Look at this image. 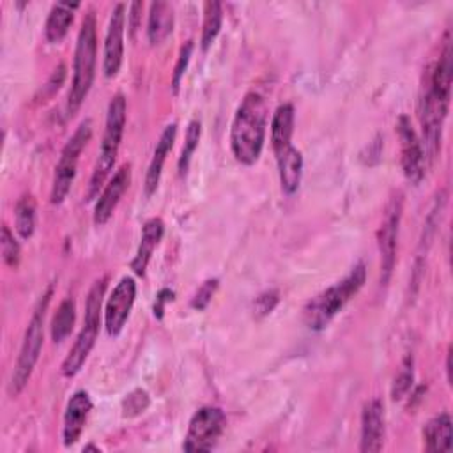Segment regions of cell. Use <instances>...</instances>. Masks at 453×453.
<instances>
[{
    "label": "cell",
    "instance_id": "cell-32",
    "mask_svg": "<svg viewBox=\"0 0 453 453\" xmlns=\"http://www.w3.org/2000/svg\"><path fill=\"white\" fill-rule=\"evenodd\" d=\"M278 301H280V292H278V290L271 288V290L262 292V294L255 299V315H257V317H265V315H269V313L276 308Z\"/></svg>",
    "mask_w": 453,
    "mask_h": 453
},
{
    "label": "cell",
    "instance_id": "cell-20",
    "mask_svg": "<svg viewBox=\"0 0 453 453\" xmlns=\"http://www.w3.org/2000/svg\"><path fill=\"white\" fill-rule=\"evenodd\" d=\"M173 27V9L168 2H152L149 21H147V37L150 44H161L172 32Z\"/></svg>",
    "mask_w": 453,
    "mask_h": 453
},
{
    "label": "cell",
    "instance_id": "cell-9",
    "mask_svg": "<svg viewBox=\"0 0 453 453\" xmlns=\"http://www.w3.org/2000/svg\"><path fill=\"white\" fill-rule=\"evenodd\" d=\"M402 207L403 200L402 195L396 193L391 196L380 228H379V251H380V280L382 283H388L395 260H396V237H398V226L402 219Z\"/></svg>",
    "mask_w": 453,
    "mask_h": 453
},
{
    "label": "cell",
    "instance_id": "cell-3",
    "mask_svg": "<svg viewBox=\"0 0 453 453\" xmlns=\"http://www.w3.org/2000/svg\"><path fill=\"white\" fill-rule=\"evenodd\" d=\"M96 57H97V32H96V16L87 12L81 21V28L76 39L74 62H73V81L67 97V111L74 115L81 103L85 101L96 74Z\"/></svg>",
    "mask_w": 453,
    "mask_h": 453
},
{
    "label": "cell",
    "instance_id": "cell-29",
    "mask_svg": "<svg viewBox=\"0 0 453 453\" xmlns=\"http://www.w3.org/2000/svg\"><path fill=\"white\" fill-rule=\"evenodd\" d=\"M149 407V395L145 389H134L131 391L124 402H122V414L126 418H133L138 416L140 412H143Z\"/></svg>",
    "mask_w": 453,
    "mask_h": 453
},
{
    "label": "cell",
    "instance_id": "cell-2",
    "mask_svg": "<svg viewBox=\"0 0 453 453\" xmlns=\"http://www.w3.org/2000/svg\"><path fill=\"white\" fill-rule=\"evenodd\" d=\"M366 280L365 264H356L352 271L340 280L338 283L331 285L319 296H315L303 310L304 324L311 331H322L329 326V322L336 317V313L359 292Z\"/></svg>",
    "mask_w": 453,
    "mask_h": 453
},
{
    "label": "cell",
    "instance_id": "cell-14",
    "mask_svg": "<svg viewBox=\"0 0 453 453\" xmlns=\"http://www.w3.org/2000/svg\"><path fill=\"white\" fill-rule=\"evenodd\" d=\"M384 442V405L379 398L365 403L361 412V446L363 453L380 451Z\"/></svg>",
    "mask_w": 453,
    "mask_h": 453
},
{
    "label": "cell",
    "instance_id": "cell-19",
    "mask_svg": "<svg viewBox=\"0 0 453 453\" xmlns=\"http://www.w3.org/2000/svg\"><path fill=\"white\" fill-rule=\"evenodd\" d=\"M425 449L432 453L449 451L451 449V418L448 412H442L432 418L423 428Z\"/></svg>",
    "mask_w": 453,
    "mask_h": 453
},
{
    "label": "cell",
    "instance_id": "cell-12",
    "mask_svg": "<svg viewBox=\"0 0 453 453\" xmlns=\"http://www.w3.org/2000/svg\"><path fill=\"white\" fill-rule=\"evenodd\" d=\"M126 5L117 4L111 11L106 37H104V53H103V71L106 78L117 76L122 65L124 57V19Z\"/></svg>",
    "mask_w": 453,
    "mask_h": 453
},
{
    "label": "cell",
    "instance_id": "cell-11",
    "mask_svg": "<svg viewBox=\"0 0 453 453\" xmlns=\"http://www.w3.org/2000/svg\"><path fill=\"white\" fill-rule=\"evenodd\" d=\"M134 297H136L134 278L124 276L111 290L104 306V327L110 336H117L124 329L127 317L131 313V308L134 304Z\"/></svg>",
    "mask_w": 453,
    "mask_h": 453
},
{
    "label": "cell",
    "instance_id": "cell-34",
    "mask_svg": "<svg viewBox=\"0 0 453 453\" xmlns=\"http://www.w3.org/2000/svg\"><path fill=\"white\" fill-rule=\"evenodd\" d=\"M172 299H173V290H170V288L159 290V294H157V297H156V303H154V315H156L157 319L163 317L165 304H166L168 301H172Z\"/></svg>",
    "mask_w": 453,
    "mask_h": 453
},
{
    "label": "cell",
    "instance_id": "cell-23",
    "mask_svg": "<svg viewBox=\"0 0 453 453\" xmlns=\"http://www.w3.org/2000/svg\"><path fill=\"white\" fill-rule=\"evenodd\" d=\"M74 319H76V304L71 297H67L58 304L57 313L53 315V320H51V338L55 343L64 342L71 334Z\"/></svg>",
    "mask_w": 453,
    "mask_h": 453
},
{
    "label": "cell",
    "instance_id": "cell-8",
    "mask_svg": "<svg viewBox=\"0 0 453 453\" xmlns=\"http://www.w3.org/2000/svg\"><path fill=\"white\" fill-rule=\"evenodd\" d=\"M226 425L225 412L219 407L198 409L188 426L182 448L186 451H209L219 441Z\"/></svg>",
    "mask_w": 453,
    "mask_h": 453
},
{
    "label": "cell",
    "instance_id": "cell-24",
    "mask_svg": "<svg viewBox=\"0 0 453 453\" xmlns=\"http://www.w3.org/2000/svg\"><path fill=\"white\" fill-rule=\"evenodd\" d=\"M223 21V7L219 2H205L203 4V23H202V50H209V46L214 42V39L219 34Z\"/></svg>",
    "mask_w": 453,
    "mask_h": 453
},
{
    "label": "cell",
    "instance_id": "cell-26",
    "mask_svg": "<svg viewBox=\"0 0 453 453\" xmlns=\"http://www.w3.org/2000/svg\"><path fill=\"white\" fill-rule=\"evenodd\" d=\"M200 134H202V126H200V122H198V120H191V122L188 124V129H186V142H184L182 152H180V156H179V173H180V175H184V173L188 172L191 156H193V152H195L196 147H198Z\"/></svg>",
    "mask_w": 453,
    "mask_h": 453
},
{
    "label": "cell",
    "instance_id": "cell-31",
    "mask_svg": "<svg viewBox=\"0 0 453 453\" xmlns=\"http://www.w3.org/2000/svg\"><path fill=\"white\" fill-rule=\"evenodd\" d=\"M218 283H219L218 278H211V280L203 281V283L198 287V290L195 292L193 299H191V308H195V310H198V311L205 310V308L209 306V303H211V299H212L216 288H218Z\"/></svg>",
    "mask_w": 453,
    "mask_h": 453
},
{
    "label": "cell",
    "instance_id": "cell-7",
    "mask_svg": "<svg viewBox=\"0 0 453 453\" xmlns=\"http://www.w3.org/2000/svg\"><path fill=\"white\" fill-rule=\"evenodd\" d=\"M92 136V120L85 119L74 131V134L65 142L58 163L55 166V175H53V186H51V203L58 205L65 200L74 175H76V168H78V161H80V154L85 149V145L88 143Z\"/></svg>",
    "mask_w": 453,
    "mask_h": 453
},
{
    "label": "cell",
    "instance_id": "cell-22",
    "mask_svg": "<svg viewBox=\"0 0 453 453\" xmlns=\"http://www.w3.org/2000/svg\"><path fill=\"white\" fill-rule=\"evenodd\" d=\"M80 4H67V2H58L51 7L46 25H44V37L48 42H60L71 23H73V11L78 9Z\"/></svg>",
    "mask_w": 453,
    "mask_h": 453
},
{
    "label": "cell",
    "instance_id": "cell-13",
    "mask_svg": "<svg viewBox=\"0 0 453 453\" xmlns=\"http://www.w3.org/2000/svg\"><path fill=\"white\" fill-rule=\"evenodd\" d=\"M129 182H131V166L122 165L113 173V177L108 180V184L104 186L103 193L99 195V198L96 202V209H94V223L96 225L101 226L111 218V214H113L115 207L119 205L122 195L126 193Z\"/></svg>",
    "mask_w": 453,
    "mask_h": 453
},
{
    "label": "cell",
    "instance_id": "cell-5",
    "mask_svg": "<svg viewBox=\"0 0 453 453\" xmlns=\"http://www.w3.org/2000/svg\"><path fill=\"white\" fill-rule=\"evenodd\" d=\"M50 299H51V288H48L34 313H32V319L27 326V331H25V336H23V343H21V349H19V356H18V361H16V366H14V372L11 375V382H9V395L11 396H18L23 388L27 386L32 372H34V366L39 359V354H41V349H42V340H44V333H42V326H44V313H46V308L50 304Z\"/></svg>",
    "mask_w": 453,
    "mask_h": 453
},
{
    "label": "cell",
    "instance_id": "cell-16",
    "mask_svg": "<svg viewBox=\"0 0 453 453\" xmlns=\"http://www.w3.org/2000/svg\"><path fill=\"white\" fill-rule=\"evenodd\" d=\"M175 136H177V124L172 122L165 127V131L161 133L157 143H156V149H154V156L150 159V165L147 168V175H145V195L150 196L156 189H157V184H159V179H161V172H163V165H165V159L175 142Z\"/></svg>",
    "mask_w": 453,
    "mask_h": 453
},
{
    "label": "cell",
    "instance_id": "cell-4",
    "mask_svg": "<svg viewBox=\"0 0 453 453\" xmlns=\"http://www.w3.org/2000/svg\"><path fill=\"white\" fill-rule=\"evenodd\" d=\"M124 126H126V99L122 94H117L111 97L106 111V122H104V133L101 140V149L97 161L92 170V177L88 182V191H87V200H94L99 195V188L104 184L106 177L110 175L119 147L122 142L124 134Z\"/></svg>",
    "mask_w": 453,
    "mask_h": 453
},
{
    "label": "cell",
    "instance_id": "cell-6",
    "mask_svg": "<svg viewBox=\"0 0 453 453\" xmlns=\"http://www.w3.org/2000/svg\"><path fill=\"white\" fill-rule=\"evenodd\" d=\"M104 288H106V280L101 278L97 280L88 296H87V304H85V322L83 327L74 342V345L71 347L69 354L65 356L64 363H62V373L65 377H73L80 372V368L83 366L85 359L88 357L97 333H99V320H101V306H103V296H104Z\"/></svg>",
    "mask_w": 453,
    "mask_h": 453
},
{
    "label": "cell",
    "instance_id": "cell-15",
    "mask_svg": "<svg viewBox=\"0 0 453 453\" xmlns=\"http://www.w3.org/2000/svg\"><path fill=\"white\" fill-rule=\"evenodd\" d=\"M90 411H92V400L87 391H76L69 398L65 414H64V428H62V437L65 446H73L80 439Z\"/></svg>",
    "mask_w": 453,
    "mask_h": 453
},
{
    "label": "cell",
    "instance_id": "cell-25",
    "mask_svg": "<svg viewBox=\"0 0 453 453\" xmlns=\"http://www.w3.org/2000/svg\"><path fill=\"white\" fill-rule=\"evenodd\" d=\"M16 232L21 239H28L35 228V200L32 195H23L14 207Z\"/></svg>",
    "mask_w": 453,
    "mask_h": 453
},
{
    "label": "cell",
    "instance_id": "cell-33",
    "mask_svg": "<svg viewBox=\"0 0 453 453\" xmlns=\"http://www.w3.org/2000/svg\"><path fill=\"white\" fill-rule=\"evenodd\" d=\"M142 7H143L142 2H133V4L129 5V14H127V18H129V32H131V37H134V34H136V30H138Z\"/></svg>",
    "mask_w": 453,
    "mask_h": 453
},
{
    "label": "cell",
    "instance_id": "cell-27",
    "mask_svg": "<svg viewBox=\"0 0 453 453\" xmlns=\"http://www.w3.org/2000/svg\"><path fill=\"white\" fill-rule=\"evenodd\" d=\"M412 380H414V372H412V357H405L400 372L396 373L395 380H393V388H391V398L402 400L409 395L411 388H412Z\"/></svg>",
    "mask_w": 453,
    "mask_h": 453
},
{
    "label": "cell",
    "instance_id": "cell-21",
    "mask_svg": "<svg viewBox=\"0 0 453 453\" xmlns=\"http://www.w3.org/2000/svg\"><path fill=\"white\" fill-rule=\"evenodd\" d=\"M294 134V108L292 104H281L276 108L271 119V145L274 154L292 145Z\"/></svg>",
    "mask_w": 453,
    "mask_h": 453
},
{
    "label": "cell",
    "instance_id": "cell-28",
    "mask_svg": "<svg viewBox=\"0 0 453 453\" xmlns=\"http://www.w3.org/2000/svg\"><path fill=\"white\" fill-rule=\"evenodd\" d=\"M2 258L9 267H16L19 264V244L14 239V234L7 225L2 226Z\"/></svg>",
    "mask_w": 453,
    "mask_h": 453
},
{
    "label": "cell",
    "instance_id": "cell-18",
    "mask_svg": "<svg viewBox=\"0 0 453 453\" xmlns=\"http://www.w3.org/2000/svg\"><path fill=\"white\" fill-rule=\"evenodd\" d=\"M274 156H276V163H278L281 189L287 195L296 193L299 184H301V175H303V156H301V152L294 145H288L283 150L276 152Z\"/></svg>",
    "mask_w": 453,
    "mask_h": 453
},
{
    "label": "cell",
    "instance_id": "cell-30",
    "mask_svg": "<svg viewBox=\"0 0 453 453\" xmlns=\"http://www.w3.org/2000/svg\"><path fill=\"white\" fill-rule=\"evenodd\" d=\"M191 51H193V42L188 41L180 51H179V57H177V64L173 67V73H172V92L177 94L179 92V87H180V80L186 73V67L189 64V57H191Z\"/></svg>",
    "mask_w": 453,
    "mask_h": 453
},
{
    "label": "cell",
    "instance_id": "cell-1",
    "mask_svg": "<svg viewBox=\"0 0 453 453\" xmlns=\"http://www.w3.org/2000/svg\"><path fill=\"white\" fill-rule=\"evenodd\" d=\"M267 127V104L258 92H248L241 101L230 127V149L242 165H253L262 154Z\"/></svg>",
    "mask_w": 453,
    "mask_h": 453
},
{
    "label": "cell",
    "instance_id": "cell-10",
    "mask_svg": "<svg viewBox=\"0 0 453 453\" xmlns=\"http://www.w3.org/2000/svg\"><path fill=\"white\" fill-rule=\"evenodd\" d=\"M396 129H398V138H400L402 170L412 184H418V182H421V179L425 175V163H426L423 143L418 138L407 115H402L398 119Z\"/></svg>",
    "mask_w": 453,
    "mask_h": 453
},
{
    "label": "cell",
    "instance_id": "cell-17",
    "mask_svg": "<svg viewBox=\"0 0 453 453\" xmlns=\"http://www.w3.org/2000/svg\"><path fill=\"white\" fill-rule=\"evenodd\" d=\"M165 232V225L159 218H152L149 221H145L143 228H142V239L136 250V255L131 260V269L134 271L136 276H143L145 269L150 262V257L154 253V248L157 246V242L161 241Z\"/></svg>",
    "mask_w": 453,
    "mask_h": 453
}]
</instances>
